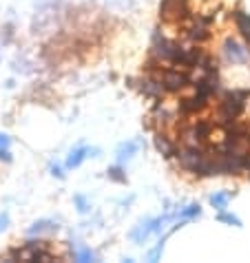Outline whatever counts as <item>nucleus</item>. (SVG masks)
I'll return each instance as SVG.
<instances>
[{"label": "nucleus", "mask_w": 250, "mask_h": 263, "mask_svg": "<svg viewBox=\"0 0 250 263\" xmlns=\"http://www.w3.org/2000/svg\"><path fill=\"white\" fill-rule=\"evenodd\" d=\"M250 96V91H230L226 93V98L222 100V118H224V124L226 122H235L244 111V100Z\"/></svg>", "instance_id": "1"}, {"label": "nucleus", "mask_w": 250, "mask_h": 263, "mask_svg": "<svg viewBox=\"0 0 250 263\" xmlns=\"http://www.w3.org/2000/svg\"><path fill=\"white\" fill-rule=\"evenodd\" d=\"M159 13L164 20H184L188 18V0H162Z\"/></svg>", "instance_id": "2"}, {"label": "nucleus", "mask_w": 250, "mask_h": 263, "mask_svg": "<svg viewBox=\"0 0 250 263\" xmlns=\"http://www.w3.org/2000/svg\"><path fill=\"white\" fill-rule=\"evenodd\" d=\"M159 80H162V84H164V89L166 91H182L184 86H188L190 84V78L186 76V73H182L177 69H164L159 73Z\"/></svg>", "instance_id": "3"}, {"label": "nucleus", "mask_w": 250, "mask_h": 263, "mask_svg": "<svg viewBox=\"0 0 250 263\" xmlns=\"http://www.w3.org/2000/svg\"><path fill=\"white\" fill-rule=\"evenodd\" d=\"M210 23H212L210 16H200V18H195L193 23H190L186 35H188V38L193 40V42H204V40H208V38H210Z\"/></svg>", "instance_id": "4"}, {"label": "nucleus", "mask_w": 250, "mask_h": 263, "mask_svg": "<svg viewBox=\"0 0 250 263\" xmlns=\"http://www.w3.org/2000/svg\"><path fill=\"white\" fill-rule=\"evenodd\" d=\"M139 91H142L146 98H151V100H162V96L166 93L164 84H162V80L157 76H146L142 80V86H139Z\"/></svg>", "instance_id": "5"}, {"label": "nucleus", "mask_w": 250, "mask_h": 263, "mask_svg": "<svg viewBox=\"0 0 250 263\" xmlns=\"http://www.w3.org/2000/svg\"><path fill=\"white\" fill-rule=\"evenodd\" d=\"M206 104H208V96L197 91L193 98H186L180 102V111L184 115H190V113H197V111H202V108H206Z\"/></svg>", "instance_id": "6"}, {"label": "nucleus", "mask_w": 250, "mask_h": 263, "mask_svg": "<svg viewBox=\"0 0 250 263\" xmlns=\"http://www.w3.org/2000/svg\"><path fill=\"white\" fill-rule=\"evenodd\" d=\"M224 53H226L228 60L235 62V64L246 62V58H248L246 49H241V47H239V42H235V40H230V38L224 42Z\"/></svg>", "instance_id": "7"}, {"label": "nucleus", "mask_w": 250, "mask_h": 263, "mask_svg": "<svg viewBox=\"0 0 250 263\" xmlns=\"http://www.w3.org/2000/svg\"><path fill=\"white\" fill-rule=\"evenodd\" d=\"M155 148H157L166 159L175 157V153H177V146H175V144L171 142V137L164 135V133H157V137H155Z\"/></svg>", "instance_id": "8"}, {"label": "nucleus", "mask_w": 250, "mask_h": 263, "mask_svg": "<svg viewBox=\"0 0 250 263\" xmlns=\"http://www.w3.org/2000/svg\"><path fill=\"white\" fill-rule=\"evenodd\" d=\"M139 146H142L139 142H124V144H120V148H117V162L120 164L129 162V159L139 151Z\"/></svg>", "instance_id": "9"}, {"label": "nucleus", "mask_w": 250, "mask_h": 263, "mask_svg": "<svg viewBox=\"0 0 250 263\" xmlns=\"http://www.w3.org/2000/svg\"><path fill=\"white\" fill-rule=\"evenodd\" d=\"M89 155H91V148H86V146H80V148L71 151V155L67 159V168H78Z\"/></svg>", "instance_id": "10"}, {"label": "nucleus", "mask_w": 250, "mask_h": 263, "mask_svg": "<svg viewBox=\"0 0 250 263\" xmlns=\"http://www.w3.org/2000/svg\"><path fill=\"white\" fill-rule=\"evenodd\" d=\"M235 23H237V29L250 45V16L244 13V11H235Z\"/></svg>", "instance_id": "11"}, {"label": "nucleus", "mask_w": 250, "mask_h": 263, "mask_svg": "<svg viewBox=\"0 0 250 263\" xmlns=\"http://www.w3.org/2000/svg\"><path fill=\"white\" fill-rule=\"evenodd\" d=\"M233 197H235V193H217V195L210 197V203H212V206H215L217 210H224Z\"/></svg>", "instance_id": "12"}, {"label": "nucleus", "mask_w": 250, "mask_h": 263, "mask_svg": "<svg viewBox=\"0 0 250 263\" xmlns=\"http://www.w3.org/2000/svg\"><path fill=\"white\" fill-rule=\"evenodd\" d=\"M200 215H202V208H200V203H190V206L182 208L180 213H177V217H182L184 221H188V219H193V217H200Z\"/></svg>", "instance_id": "13"}, {"label": "nucleus", "mask_w": 250, "mask_h": 263, "mask_svg": "<svg viewBox=\"0 0 250 263\" xmlns=\"http://www.w3.org/2000/svg\"><path fill=\"white\" fill-rule=\"evenodd\" d=\"M106 175H109V179L117 181V184H124V181H127V175H124V171H122L120 166H111L106 171Z\"/></svg>", "instance_id": "14"}, {"label": "nucleus", "mask_w": 250, "mask_h": 263, "mask_svg": "<svg viewBox=\"0 0 250 263\" xmlns=\"http://www.w3.org/2000/svg\"><path fill=\"white\" fill-rule=\"evenodd\" d=\"M42 230H53L51 221H47V219H42V221H35L31 228H29V235H38V232H42Z\"/></svg>", "instance_id": "15"}, {"label": "nucleus", "mask_w": 250, "mask_h": 263, "mask_svg": "<svg viewBox=\"0 0 250 263\" xmlns=\"http://www.w3.org/2000/svg\"><path fill=\"white\" fill-rule=\"evenodd\" d=\"M219 221H224V223H230V226H237V228H241V221L235 215H228V213H219Z\"/></svg>", "instance_id": "16"}, {"label": "nucleus", "mask_w": 250, "mask_h": 263, "mask_svg": "<svg viewBox=\"0 0 250 263\" xmlns=\"http://www.w3.org/2000/svg\"><path fill=\"white\" fill-rule=\"evenodd\" d=\"M76 257H78V261H93V252L86 250V248H80Z\"/></svg>", "instance_id": "17"}, {"label": "nucleus", "mask_w": 250, "mask_h": 263, "mask_svg": "<svg viewBox=\"0 0 250 263\" xmlns=\"http://www.w3.org/2000/svg\"><path fill=\"white\" fill-rule=\"evenodd\" d=\"M76 203H78V210H80V213H86V210H89V203H86V199H84L82 195L76 197Z\"/></svg>", "instance_id": "18"}, {"label": "nucleus", "mask_w": 250, "mask_h": 263, "mask_svg": "<svg viewBox=\"0 0 250 263\" xmlns=\"http://www.w3.org/2000/svg\"><path fill=\"white\" fill-rule=\"evenodd\" d=\"M0 162H5V164H9V162H11V153H9V148H3V151H0Z\"/></svg>", "instance_id": "19"}, {"label": "nucleus", "mask_w": 250, "mask_h": 263, "mask_svg": "<svg viewBox=\"0 0 250 263\" xmlns=\"http://www.w3.org/2000/svg\"><path fill=\"white\" fill-rule=\"evenodd\" d=\"M9 144H11L9 137H7L5 133H0V151H3V148H9Z\"/></svg>", "instance_id": "20"}, {"label": "nucleus", "mask_w": 250, "mask_h": 263, "mask_svg": "<svg viewBox=\"0 0 250 263\" xmlns=\"http://www.w3.org/2000/svg\"><path fill=\"white\" fill-rule=\"evenodd\" d=\"M51 175L58 179H64V173H62V168H58V166H51Z\"/></svg>", "instance_id": "21"}, {"label": "nucleus", "mask_w": 250, "mask_h": 263, "mask_svg": "<svg viewBox=\"0 0 250 263\" xmlns=\"http://www.w3.org/2000/svg\"><path fill=\"white\" fill-rule=\"evenodd\" d=\"M7 223H9V215L3 213V215H0V232H3V230L7 228Z\"/></svg>", "instance_id": "22"}]
</instances>
